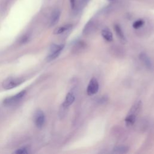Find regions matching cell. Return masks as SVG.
<instances>
[{
	"mask_svg": "<svg viewBox=\"0 0 154 154\" xmlns=\"http://www.w3.org/2000/svg\"><path fill=\"white\" fill-rule=\"evenodd\" d=\"M23 81V80L21 78L9 77L3 81L2 87L5 90L12 89L22 84Z\"/></svg>",
	"mask_w": 154,
	"mask_h": 154,
	"instance_id": "cell-1",
	"label": "cell"
},
{
	"mask_svg": "<svg viewBox=\"0 0 154 154\" xmlns=\"http://www.w3.org/2000/svg\"><path fill=\"white\" fill-rule=\"evenodd\" d=\"M63 48L64 45H52L50 48L49 54L47 57V60L48 61H50L55 59L60 54Z\"/></svg>",
	"mask_w": 154,
	"mask_h": 154,
	"instance_id": "cell-2",
	"label": "cell"
},
{
	"mask_svg": "<svg viewBox=\"0 0 154 154\" xmlns=\"http://www.w3.org/2000/svg\"><path fill=\"white\" fill-rule=\"evenodd\" d=\"M25 93L26 91L23 90L21 91L20 93L15 94L14 96L7 97L4 100V104L7 106L14 105L18 103L22 99V98L25 96Z\"/></svg>",
	"mask_w": 154,
	"mask_h": 154,
	"instance_id": "cell-3",
	"label": "cell"
},
{
	"mask_svg": "<svg viewBox=\"0 0 154 154\" xmlns=\"http://www.w3.org/2000/svg\"><path fill=\"white\" fill-rule=\"evenodd\" d=\"M99 87V85L97 80L95 78H92L90 79L87 88V92L88 95L92 96L95 94L98 91Z\"/></svg>",
	"mask_w": 154,
	"mask_h": 154,
	"instance_id": "cell-4",
	"label": "cell"
},
{
	"mask_svg": "<svg viewBox=\"0 0 154 154\" xmlns=\"http://www.w3.org/2000/svg\"><path fill=\"white\" fill-rule=\"evenodd\" d=\"M45 114L41 110H38L35 112L34 114V123L35 126L40 128L43 126L45 123Z\"/></svg>",
	"mask_w": 154,
	"mask_h": 154,
	"instance_id": "cell-5",
	"label": "cell"
},
{
	"mask_svg": "<svg viewBox=\"0 0 154 154\" xmlns=\"http://www.w3.org/2000/svg\"><path fill=\"white\" fill-rule=\"evenodd\" d=\"M139 58L147 69L149 70H152L153 69V64L146 54L144 52H141L139 55Z\"/></svg>",
	"mask_w": 154,
	"mask_h": 154,
	"instance_id": "cell-6",
	"label": "cell"
},
{
	"mask_svg": "<svg viewBox=\"0 0 154 154\" xmlns=\"http://www.w3.org/2000/svg\"><path fill=\"white\" fill-rule=\"evenodd\" d=\"M75 94L73 91H70L67 94L65 97V99L62 104V106L67 108L70 105H71L73 103V102L75 101Z\"/></svg>",
	"mask_w": 154,
	"mask_h": 154,
	"instance_id": "cell-7",
	"label": "cell"
},
{
	"mask_svg": "<svg viewBox=\"0 0 154 154\" xmlns=\"http://www.w3.org/2000/svg\"><path fill=\"white\" fill-rule=\"evenodd\" d=\"M60 15H61V12L58 9H55L52 11L51 15L50 22H49L51 26H54L55 24L57 23V22L59 20Z\"/></svg>",
	"mask_w": 154,
	"mask_h": 154,
	"instance_id": "cell-8",
	"label": "cell"
},
{
	"mask_svg": "<svg viewBox=\"0 0 154 154\" xmlns=\"http://www.w3.org/2000/svg\"><path fill=\"white\" fill-rule=\"evenodd\" d=\"M141 106H142V103L140 100L137 102L135 103H134L131 109L129 110L128 114H134L135 116H137V115L138 114V112L140 111L141 109Z\"/></svg>",
	"mask_w": 154,
	"mask_h": 154,
	"instance_id": "cell-9",
	"label": "cell"
},
{
	"mask_svg": "<svg viewBox=\"0 0 154 154\" xmlns=\"http://www.w3.org/2000/svg\"><path fill=\"white\" fill-rule=\"evenodd\" d=\"M101 34H102V36L103 37V38L107 42H111L113 39L112 34L111 31L108 28H103L102 30Z\"/></svg>",
	"mask_w": 154,
	"mask_h": 154,
	"instance_id": "cell-10",
	"label": "cell"
},
{
	"mask_svg": "<svg viewBox=\"0 0 154 154\" xmlns=\"http://www.w3.org/2000/svg\"><path fill=\"white\" fill-rule=\"evenodd\" d=\"M72 28V24H67L60 27L57 28L54 31V34H61L70 29H71Z\"/></svg>",
	"mask_w": 154,
	"mask_h": 154,
	"instance_id": "cell-11",
	"label": "cell"
},
{
	"mask_svg": "<svg viewBox=\"0 0 154 154\" xmlns=\"http://www.w3.org/2000/svg\"><path fill=\"white\" fill-rule=\"evenodd\" d=\"M136 116L132 114H128L127 116L126 117L125 119V122L126 123V125L127 126H132L136 120Z\"/></svg>",
	"mask_w": 154,
	"mask_h": 154,
	"instance_id": "cell-12",
	"label": "cell"
},
{
	"mask_svg": "<svg viewBox=\"0 0 154 154\" xmlns=\"http://www.w3.org/2000/svg\"><path fill=\"white\" fill-rule=\"evenodd\" d=\"M114 29H115V31H116V33L117 37L120 40H122L123 42L124 40H125V37L124 35V34L122 30V28L118 24H116L114 25Z\"/></svg>",
	"mask_w": 154,
	"mask_h": 154,
	"instance_id": "cell-13",
	"label": "cell"
},
{
	"mask_svg": "<svg viewBox=\"0 0 154 154\" xmlns=\"http://www.w3.org/2000/svg\"><path fill=\"white\" fill-rule=\"evenodd\" d=\"M113 150L116 153H125L128 151V147L123 146H116L113 149Z\"/></svg>",
	"mask_w": 154,
	"mask_h": 154,
	"instance_id": "cell-14",
	"label": "cell"
},
{
	"mask_svg": "<svg viewBox=\"0 0 154 154\" xmlns=\"http://www.w3.org/2000/svg\"><path fill=\"white\" fill-rule=\"evenodd\" d=\"M144 24V21L143 19H138L137 20H135L132 26L134 29H138L141 27H142Z\"/></svg>",
	"mask_w": 154,
	"mask_h": 154,
	"instance_id": "cell-15",
	"label": "cell"
},
{
	"mask_svg": "<svg viewBox=\"0 0 154 154\" xmlns=\"http://www.w3.org/2000/svg\"><path fill=\"white\" fill-rule=\"evenodd\" d=\"M14 153L17 154H23V153H28V149L25 147H21L17 149L16 151L14 152Z\"/></svg>",
	"mask_w": 154,
	"mask_h": 154,
	"instance_id": "cell-16",
	"label": "cell"
},
{
	"mask_svg": "<svg viewBox=\"0 0 154 154\" xmlns=\"http://www.w3.org/2000/svg\"><path fill=\"white\" fill-rule=\"evenodd\" d=\"M70 6L72 9H74L76 7V0H70Z\"/></svg>",
	"mask_w": 154,
	"mask_h": 154,
	"instance_id": "cell-17",
	"label": "cell"
},
{
	"mask_svg": "<svg viewBox=\"0 0 154 154\" xmlns=\"http://www.w3.org/2000/svg\"><path fill=\"white\" fill-rule=\"evenodd\" d=\"M108 1H112V0H108Z\"/></svg>",
	"mask_w": 154,
	"mask_h": 154,
	"instance_id": "cell-18",
	"label": "cell"
}]
</instances>
